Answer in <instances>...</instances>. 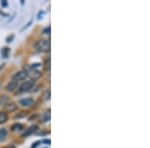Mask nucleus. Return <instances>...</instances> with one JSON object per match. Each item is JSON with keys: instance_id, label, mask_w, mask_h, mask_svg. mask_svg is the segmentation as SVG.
Here are the masks:
<instances>
[{"instance_id": "nucleus-1", "label": "nucleus", "mask_w": 150, "mask_h": 148, "mask_svg": "<svg viewBox=\"0 0 150 148\" xmlns=\"http://www.w3.org/2000/svg\"><path fill=\"white\" fill-rule=\"evenodd\" d=\"M35 48L39 52H48L50 50V41L49 40H39L35 45Z\"/></svg>"}, {"instance_id": "nucleus-4", "label": "nucleus", "mask_w": 150, "mask_h": 148, "mask_svg": "<svg viewBox=\"0 0 150 148\" xmlns=\"http://www.w3.org/2000/svg\"><path fill=\"white\" fill-rule=\"evenodd\" d=\"M27 75L30 76L33 80V79H37V78H39L40 76H41V73H40L39 70H36V69H33V68H31V67H29V71L27 72Z\"/></svg>"}, {"instance_id": "nucleus-19", "label": "nucleus", "mask_w": 150, "mask_h": 148, "mask_svg": "<svg viewBox=\"0 0 150 148\" xmlns=\"http://www.w3.org/2000/svg\"><path fill=\"white\" fill-rule=\"evenodd\" d=\"M5 148H16V147H15L14 145H8V146L5 147Z\"/></svg>"}, {"instance_id": "nucleus-20", "label": "nucleus", "mask_w": 150, "mask_h": 148, "mask_svg": "<svg viewBox=\"0 0 150 148\" xmlns=\"http://www.w3.org/2000/svg\"><path fill=\"white\" fill-rule=\"evenodd\" d=\"M2 5H3V6H6V5H7V3H6V2H2Z\"/></svg>"}, {"instance_id": "nucleus-10", "label": "nucleus", "mask_w": 150, "mask_h": 148, "mask_svg": "<svg viewBox=\"0 0 150 148\" xmlns=\"http://www.w3.org/2000/svg\"><path fill=\"white\" fill-rule=\"evenodd\" d=\"M23 129V125L19 124V123H16V124H13L11 126V130L13 131H19V130H22Z\"/></svg>"}, {"instance_id": "nucleus-18", "label": "nucleus", "mask_w": 150, "mask_h": 148, "mask_svg": "<svg viewBox=\"0 0 150 148\" xmlns=\"http://www.w3.org/2000/svg\"><path fill=\"white\" fill-rule=\"evenodd\" d=\"M39 143H40V142H39V141H38V142H35V143H34V144H33V146H32V148H34V147H35V146H37V145H38V144H39Z\"/></svg>"}, {"instance_id": "nucleus-9", "label": "nucleus", "mask_w": 150, "mask_h": 148, "mask_svg": "<svg viewBox=\"0 0 150 148\" xmlns=\"http://www.w3.org/2000/svg\"><path fill=\"white\" fill-rule=\"evenodd\" d=\"M8 119V115L5 112H0V124L5 123Z\"/></svg>"}, {"instance_id": "nucleus-17", "label": "nucleus", "mask_w": 150, "mask_h": 148, "mask_svg": "<svg viewBox=\"0 0 150 148\" xmlns=\"http://www.w3.org/2000/svg\"><path fill=\"white\" fill-rule=\"evenodd\" d=\"M13 37H14L13 35H10V36H9V37L7 38V39H6V41H7V42H10V40L13 39Z\"/></svg>"}, {"instance_id": "nucleus-3", "label": "nucleus", "mask_w": 150, "mask_h": 148, "mask_svg": "<svg viewBox=\"0 0 150 148\" xmlns=\"http://www.w3.org/2000/svg\"><path fill=\"white\" fill-rule=\"evenodd\" d=\"M27 76L28 75H27L26 71L20 70V71H17L16 73H14V75H13V80H15V81H21V80H24Z\"/></svg>"}, {"instance_id": "nucleus-15", "label": "nucleus", "mask_w": 150, "mask_h": 148, "mask_svg": "<svg viewBox=\"0 0 150 148\" xmlns=\"http://www.w3.org/2000/svg\"><path fill=\"white\" fill-rule=\"evenodd\" d=\"M8 52H9V48H3V50H2V55H3V57H7Z\"/></svg>"}, {"instance_id": "nucleus-8", "label": "nucleus", "mask_w": 150, "mask_h": 148, "mask_svg": "<svg viewBox=\"0 0 150 148\" xmlns=\"http://www.w3.org/2000/svg\"><path fill=\"white\" fill-rule=\"evenodd\" d=\"M50 120V110L47 109L45 112H43V116H42V122H47Z\"/></svg>"}, {"instance_id": "nucleus-13", "label": "nucleus", "mask_w": 150, "mask_h": 148, "mask_svg": "<svg viewBox=\"0 0 150 148\" xmlns=\"http://www.w3.org/2000/svg\"><path fill=\"white\" fill-rule=\"evenodd\" d=\"M50 99V90H46L43 94V100L44 101H47V100Z\"/></svg>"}, {"instance_id": "nucleus-11", "label": "nucleus", "mask_w": 150, "mask_h": 148, "mask_svg": "<svg viewBox=\"0 0 150 148\" xmlns=\"http://www.w3.org/2000/svg\"><path fill=\"white\" fill-rule=\"evenodd\" d=\"M36 129H37V126H36V125H33V126H31L30 128H29V130H27V131L25 132L23 134V136L25 137V136H27V135H30V134H32Z\"/></svg>"}, {"instance_id": "nucleus-16", "label": "nucleus", "mask_w": 150, "mask_h": 148, "mask_svg": "<svg viewBox=\"0 0 150 148\" xmlns=\"http://www.w3.org/2000/svg\"><path fill=\"white\" fill-rule=\"evenodd\" d=\"M50 33V27H46L45 29H43V34H49Z\"/></svg>"}, {"instance_id": "nucleus-7", "label": "nucleus", "mask_w": 150, "mask_h": 148, "mask_svg": "<svg viewBox=\"0 0 150 148\" xmlns=\"http://www.w3.org/2000/svg\"><path fill=\"white\" fill-rule=\"evenodd\" d=\"M5 109L9 112L15 111L17 109V105L15 103H8V104L5 105Z\"/></svg>"}, {"instance_id": "nucleus-5", "label": "nucleus", "mask_w": 150, "mask_h": 148, "mask_svg": "<svg viewBox=\"0 0 150 148\" xmlns=\"http://www.w3.org/2000/svg\"><path fill=\"white\" fill-rule=\"evenodd\" d=\"M34 103V100L32 98H23V99H20L19 100V104L21 106H31Z\"/></svg>"}, {"instance_id": "nucleus-6", "label": "nucleus", "mask_w": 150, "mask_h": 148, "mask_svg": "<svg viewBox=\"0 0 150 148\" xmlns=\"http://www.w3.org/2000/svg\"><path fill=\"white\" fill-rule=\"evenodd\" d=\"M17 87H18V82L15 81V80H11L7 84V86H6V89H7L8 91H14Z\"/></svg>"}, {"instance_id": "nucleus-12", "label": "nucleus", "mask_w": 150, "mask_h": 148, "mask_svg": "<svg viewBox=\"0 0 150 148\" xmlns=\"http://www.w3.org/2000/svg\"><path fill=\"white\" fill-rule=\"evenodd\" d=\"M7 135V131H6L5 128H1L0 129V141L1 140H4Z\"/></svg>"}, {"instance_id": "nucleus-2", "label": "nucleus", "mask_w": 150, "mask_h": 148, "mask_svg": "<svg viewBox=\"0 0 150 148\" xmlns=\"http://www.w3.org/2000/svg\"><path fill=\"white\" fill-rule=\"evenodd\" d=\"M34 86V80H28V81H24L23 83L19 86V89H18V92L19 93H23L27 92L30 89H32V87Z\"/></svg>"}, {"instance_id": "nucleus-14", "label": "nucleus", "mask_w": 150, "mask_h": 148, "mask_svg": "<svg viewBox=\"0 0 150 148\" xmlns=\"http://www.w3.org/2000/svg\"><path fill=\"white\" fill-rule=\"evenodd\" d=\"M7 101H8L7 96H1V97H0V103H1L2 105H4Z\"/></svg>"}]
</instances>
